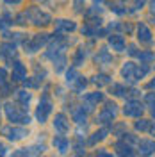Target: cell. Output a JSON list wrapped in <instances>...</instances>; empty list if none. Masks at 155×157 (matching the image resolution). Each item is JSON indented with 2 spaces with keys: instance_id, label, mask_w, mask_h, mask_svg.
Instances as JSON below:
<instances>
[{
  "instance_id": "6da1fadb",
  "label": "cell",
  "mask_w": 155,
  "mask_h": 157,
  "mask_svg": "<svg viewBox=\"0 0 155 157\" xmlns=\"http://www.w3.org/2000/svg\"><path fill=\"white\" fill-rule=\"evenodd\" d=\"M4 113H6V116H7V120H9L11 123H27L29 125L30 123V118L27 113H23L20 107H16L14 104H6V107H4Z\"/></svg>"
},
{
  "instance_id": "7a4b0ae2",
  "label": "cell",
  "mask_w": 155,
  "mask_h": 157,
  "mask_svg": "<svg viewBox=\"0 0 155 157\" xmlns=\"http://www.w3.org/2000/svg\"><path fill=\"white\" fill-rule=\"evenodd\" d=\"M25 16H27V18H29L34 25H48L50 21H52L50 14L43 13V11L38 9V7H30V9L25 13Z\"/></svg>"
},
{
  "instance_id": "3957f363",
  "label": "cell",
  "mask_w": 155,
  "mask_h": 157,
  "mask_svg": "<svg viewBox=\"0 0 155 157\" xmlns=\"http://www.w3.org/2000/svg\"><path fill=\"white\" fill-rule=\"evenodd\" d=\"M50 113H52V104H50L48 97L45 95L38 104V109H36V120H38L39 123H45V121L48 120Z\"/></svg>"
},
{
  "instance_id": "277c9868",
  "label": "cell",
  "mask_w": 155,
  "mask_h": 157,
  "mask_svg": "<svg viewBox=\"0 0 155 157\" xmlns=\"http://www.w3.org/2000/svg\"><path fill=\"white\" fill-rule=\"evenodd\" d=\"M47 41H48V34H36L30 41L25 43V52H27V54H34V52H38Z\"/></svg>"
},
{
  "instance_id": "5b68a950",
  "label": "cell",
  "mask_w": 155,
  "mask_h": 157,
  "mask_svg": "<svg viewBox=\"0 0 155 157\" xmlns=\"http://www.w3.org/2000/svg\"><path fill=\"white\" fill-rule=\"evenodd\" d=\"M116 104H105L104 111L98 114V123H111L116 118Z\"/></svg>"
},
{
  "instance_id": "8992f818",
  "label": "cell",
  "mask_w": 155,
  "mask_h": 157,
  "mask_svg": "<svg viewBox=\"0 0 155 157\" xmlns=\"http://www.w3.org/2000/svg\"><path fill=\"white\" fill-rule=\"evenodd\" d=\"M2 132H4V136L7 137L9 141H20L25 136H29V132L21 127H6Z\"/></svg>"
},
{
  "instance_id": "52a82bcc",
  "label": "cell",
  "mask_w": 155,
  "mask_h": 157,
  "mask_svg": "<svg viewBox=\"0 0 155 157\" xmlns=\"http://www.w3.org/2000/svg\"><path fill=\"white\" fill-rule=\"evenodd\" d=\"M143 105H141V102H137V100H130V102H127L125 104V109H123V113H125L127 116H141L143 114Z\"/></svg>"
},
{
  "instance_id": "ba28073f",
  "label": "cell",
  "mask_w": 155,
  "mask_h": 157,
  "mask_svg": "<svg viewBox=\"0 0 155 157\" xmlns=\"http://www.w3.org/2000/svg\"><path fill=\"white\" fill-rule=\"evenodd\" d=\"M11 78H13L14 82H20V80H25V78H27V68H25V64H23V63L14 61V64H13V75H11Z\"/></svg>"
},
{
  "instance_id": "9c48e42d",
  "label": "cell",
  "mask_w": 155,
  "mask_h": 157,
  "mask_svg": "<svg viewBox=\"0 0 155 157\" xmlns=\"http://www.w3.org/2000/svg\"><path fill=\"white\" fill-rule=\"evenodd\" d=\"M54 128L57 130V132H68V128H70V121H68V118L64 116L62 113H59V114H55V118H54Z\"/></svg>"
},
{
  "instance_id": "30bf717a",
  "label": "cell",
  "mask_w": 155,
  "mask_h": 157,
  "mask_svg": "<svg viewBox=\"0 0 155 157\" xmlns=\"http://www.w3.org/2000/svg\"><path fill=\"white\" fill-rule=\"evenodd\" d=\"M136 66L134 63H125L123 68H121V75L123 78H127L128 82H136Z\"/></svg>"
},
{
  "instance_id": "8fae6325",
  "label": "cell",
  "mask_w": 155,
  "mask_h": 157,
  "mask_svg": "<svg viewBox=\"0 0 155 157\" xmlns=\"http://www.w3.org/2000/svg\"><path fill=\"white\" fill-rule=\"evenodd\" d=\"M109 45H111V48L116 50V52H123L125 50V39L119 34H112V36H109Z\"/></svg>"
},
{
  "instance_id": "7c38bea8",
  "label": "cell",
  "mask_w": 155,
  "mask_h": 157,
  "mask_svg": "<svg viewBox=\"0 0 155 157\" xmlns=\"http://www.w3.org/2000/svg\"><path fill=\"white\" fill-rule=\"evenodd\" d=\"M137 39L141 43H146V45L152 43V32H150V29L145 23H139V27H137Z\"/></svg>"
},
{
  "instance_id": "4fadbf2b",
  "label": "cell",
  "mask_w": 155,
  "mask_h": 157,
  "mask_svg": "<svg viewBox=\"0 0 155 157\" xmlns=\"http://www.w3.org/2000/svg\"><path fill=\"white\" fill-rule=\"evenodd\" d=\"M52 143H54V148H55V150H59L61 154H64V152L70 148V139L66 136H55Z\"/></svg>"
},
{
  "instance_id": "5bb4252c",
  "label": "cell",
  "mask_w": 155,
  "mask_h": 157,
  "mask_svg": "<svg viewBox=\"0 0 155 157\" xmlns=\"http://www.w3.org/2000/svg\"><path fill=\"white\" fill-rule=\"evenodd\" d=\"M55 29L61 32H73L77 29V25L71 20H55Z\"/></svg>"
},
{
  "instance_id": "9a60e30c",
  "label": "cell",
  "mask_w": 155,
  "mask_h": 157,
  "mask_svg": "<svg viewBox=\"0 0 155 157\" xmlns=\"http://www.w3.org/2000/svg\"><path fill=\"white\" fill-rule=\"evenodd\" d=\"M16 100H18L23 107H27V105L30 104V100H32V95H30L29 91L21 89V91H16Z\"/></svg>"
},
{
  "instance_id": "2e32d148",
  "label": "cell",
  "mask_w": 155,
  "mask_h": 157,
  "mask_svg": "<svg viewBox=\"0 0 155 157\" xmlns=\"http://www.w3.org/2000/svg\"><path fill=\"white\" fill-rule=\"evenodd\" d=\"M139 152L141 154H145V155H150V154H153L155 152V143L153 141H141L139 143Z\"/></svg>"
},
{
  "instance_id": "e0dca14e",
  "label": "cell",
  "mask_w": 155,
  "mask_h": 157,
  "mask_svg": "<svg viewBox=\"0 0 155 157\" xmlns=\"http://www.w3.org/2000/svg\"><path fill=\"white\" fill-rule=\"evenodd\" d=\"M14 52H16V45H14V43H4V45L0 47V54L6 56V57H13Z\"/></svg>"
},
{
  "instance_id": "ac0fdd59",
  "label": "cell",
  "mask_w": 155,
  "mask_h": 157,
  "mask_svg": "<svg viewBox=\"0 0 155 157\" xmlns=\"http://www.w3.org/2000/svg\"><path fill=\"white\" fill-rule=\"evenodd\" d=\"M116 150L119 155H134V152H132V147L130 145H125L123 141H118L116 143Z\"/></svg>"
},
{
  "instance_id": "d6986e66",
  "label": "cell",
  "mask_w": 155,
  "mask_h": 157,
  "mask_svg": "<svg viewBox=\"0 0 155 157\" xmlns=\"http://www.w3.org/2000/svg\"><path fill=\"white\" fill-rule=\"evenodd\" d=\"M109 61H111V54H109L105 48H100V50H98L96 63H100V64H107Z\"/></svg>"
},
{
  "instance_id": "ffe728a7",
  "label": "cell",
  "mask_w": 155,
  "mask_h": 157,
  "mask_svg": "<svg viewBox=\"0 0 155 157\" xmlns=\"http://www.w3.org/2000/svg\"><path fill=\"white\" fill-rule=\"evenodd\" d=\"M86 100L89 102V105H95V104H98V102H102L104 100V95L102 93H89V95H86Z\"/></svg>"
},
{
  "instance_id": "44dd1931",
  "label": "cell",
  "mask_w": 155,
  "mask_h": 157,
  "mask_svg": "<svg viewBox=\"0 0 155 157\" xmlns=\"http://www.w3.org/2000/svg\"><path fill=\"white\" fill-rule=\"evenodd\" d=\"M107 134V128H102V130H98L93 134V137H89V145H96V141H102Z\"/></svg>"
},
{
  "instance_id": "7402d4cb",
  "label": "cell",
  "mask_w": 155,
  "mask_h": 157,
  "mask_svg": "<svg viewBox=\"0 0 155 157\" xmlns=\"http://www.w3.org/2000/svg\"><path fill=\"white\" fill-rule=\"evenodd\" d=\"M73 120L77 121L78 125H82V123H86L87 116H86V113H84V107H82V109H78V111H75V113H73Z\"/></svg>"
},
{
  "instance_id": "603a6c76",
  "label": "cell",
  "mask_w": 155,
  "mask_h": 157,
  "mask_svg": "<svg viewBox=\"0 0 155 157\" xmlns=\"http://www.w3.org/2000/svg\"><path fill=\"white\" fill-rule=\"evenodd\" d=\"M84 59H86V50H84V48H78L77 54H75V57H73V64H75V66H80Z\"/></svg>"
},
{
  "instance_id": "cb8c5ba5",
  "label": "cell",
  "mask_w": 155,
  "mask_h": 157,
  "mask_svg": "<svg viewBox=\"0 0 155 157\" xmlns=\"http://www.w3.org/2000/svg\"><path fill=\"white\" fill-rule=\"evenodd\" d=\"M77 78H78V73H77V70L75 68H71V70L66 71V82H68V84H73Z\"/></svg>"
},
{
  "instance_id": "d4e9b609",
  "label": "cell",
  "mask_w": 155,
  "mask_h": 157,
  "mask_svg": "<svg viewBox=\"0 0 155 157\" xmlns=\"http://www.w3.org/2000/svg\"><path fill=\"white\" fill-rule=\"evenodd\" d=\"M137 57H139L141 63H150V61L155 59V56L152 54V52H141V54H137Z\"/></svg>"
},
{
  "instance_id": "484cf974",
  "label": "cell",
  "mask_w": 155,
  "mask_h": 157,
  "mask_svg": "<svg viewBox=\"0 0 155 157\" xmlns=\"http://www.w3.org/2000/svg\"><path fill=\"white\" fill-rule=\"evenodd\" d=\"M111 91H112V95H116V97H123L127 91L123 86H119V84H112V88H111Z\"/></svg>"
},
{
  "instance_id": "4316f807",
  "label": "cell",
  "mask_w": 155,
  "mask_h": 157,
  "mask_svg": "<svg viewBox=\"0 0 155 157\" xmlns=\"http://www.w3.org/2000/svg\"><path fill=\"white\" fill-rule=\"evenodd\" d=\"M136 128H137V130L146 132V130L150 128V121H148V120H139V121H136Z\"/></svg>"
},
{
  "instance_id": "83f0119b",
  "label": "cell",
  "mask_w": 155,
  "mask_h": 157,
  "mask_svg": "<svg viewBox=\"0 0 155 157\" xmlns=\"http://www.w3.org/2000/svg\"><path fill=\"white\" fill-rule=\"evenodd\" d=\"M95 84H98V86H102V84H109V75H96L95 77Z\"/></svg>"
},
{
  "instance_id": "f1b7e54d",
  "label": "cell",
  "mask_w": 155,
  "mask_h": 157,
  "mask_svg": "<svg viewBox=\"0 0 155 157\" xmlns=\"http://www.w3.org/2000/svg\"><path fill=\"white\" fill-rule=\"evenodd\" d=\"M73 84H75V88H77V91H80V89H84V88H86L87 80H86V78H84V77H78L77 80L73 82Z\"/></svg>"
},
{
  "instance_id": "f546056e",
  "label": "cell",
  "mask_w": 155,
  "mask_h": 157,
  "mask_svg": "<svg viewBox=\"0 0 155 157\" xmlns=\"http://www.w3.org/2000/svg\"><path fill=\"white\" fill-rule=\"evenodd\" d=\"M6 78H7V71H6L4 68H0V86L6 84Z\"/></svg>"
},
{
  "instance_id": "4dcf8cb0",
  "label": "cell",
  "mask_w": 155,
  "mask_h": 157,
  "mask_svg": "<svg viewBox=\"0 0 155 157\" xmlns=\"http://www.w3.org/2000/svg\"><path fill=\"white\" fill-rule=\"evenodd\" d=\"M82 4L84 0H75V11H82Z\"/></svg>"
},
{
  "instance_id": "1f68e13d",
  "label": "cell",
  "mask_w": 155,
  "mask_h": 157,
  "mask_svg": "<svg viewBox=\"0 0 155 157\" xmlns=\"http://www.w3.org/2000/svg\"><path fill=\"white\" fill-rule=\"evenodd\" d=\"M145 2H146V0H136V2H134V7H136V9L143 7V6H145Z\"/></svg>"
},
{
  "instance_id": "d6a6232c",
  "label": "cell",
  "mask_w": 155,
  "mask_h": 157,
  "mask_svg": "<svg viewBox=\"0 0 155 157\" xmlns=\"http://www.w3.org/2000/svg\"><path fill=\"white\" fill-rule=\"evenodd\" d=\"M6 4H9V6H20L21 0H6Z\"/></svg>"
},
{
  "instance_id": "836d02e7",
  "label": "cell",
  "mask_w": 155,
  "mask_h": 157,
  "mask_svg": "<svg viewBox=\"0 0 155 157\" xmlns=\"http://www.w3.org/2000/svg\"><path fill=\"white\" fill-rule=\"evenodd\" d=\"M128 54H130V56H137V50H136L134 45H130V47H128Z\"/></svg>"
},
{
  "instance_id": "e575fe53",
  "label": "cell",
  "mask_w": 155,
  "mask_h": 157,
  "mask_svg": "<svg viewBox=\"0 0 155 157\" xmlns=\"http://www.w3.org/2000/svg\"><path fill=\"white\" fill-rule=\"evenodd\" d=\"M4 154H6V147L0 143V155H4Z\"/></svg>"
},
{
  "instance_id": "d590c367",
  "label": "cell",
  "mask_w": 155,
  "mask_h": 157,
  "mask_svg": "<svg viewBox=\"0 0 155 157\" xmlns=\"http://www.w3.org/2000/svg\"><path fill=\"white\" fill-rule=\"evenodd\" d=\"M148 88H152V89L155 88V78H153V80H150V84H148Z\"/></svg>"
},
{
  "instance_id": "8d00e7d4",
  "label": "cell",
  "mask_w": 155,
  "mask_h": 157,
  "mask_svg": "<svg viewBox=\"0 0 155 157\" xmlns=\"http://www.w3.org/2000/svg\"><path fill=\"white\" fill-rule=\"evenodd\" d=\"M152 13H155V0H152Z\"/></svg>"
},
{
  "instance_id": "74e56055",
  "label": "cell",
  "mask_w": 155,
  "mask_h": 157,
  "mask_svg": "<svg viewBox=\"0 0 155 157\" xmlns=\"http://www.w3.org/2000/svg\"><path fill=\"white\" fill-rule=\"evenodd\" d=\"M152 132H153V136H155V127H153V130H152Z\"/></svg>"
},
{
  "instance_id": "f35d334b",
  "label": "cell",
  "mask_w": 155,
  "mask_h": 157,
  "mask_svg": "<svg viewBox=\"0 0 155 157\" xmlns=\"http://www.w3.org/2000/svg\"><path fill=\"white\" fill-rule=\"evenodd\" d=\"M96 2H102V0H96Z\"/></svg>"
}]
</instances>
